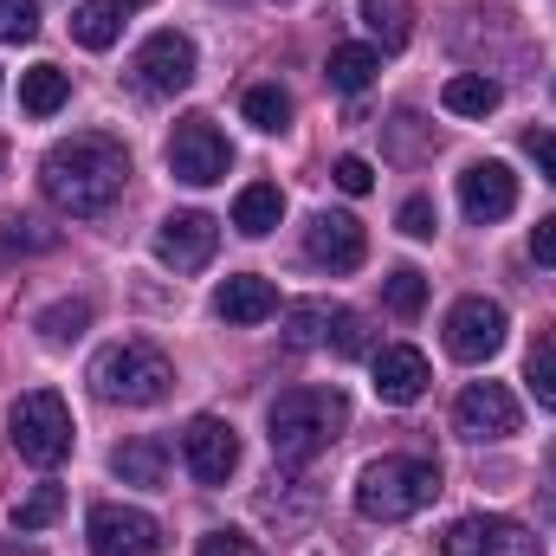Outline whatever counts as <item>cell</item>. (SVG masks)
Returning <instances> with one entry per match:
<instances>
[{
  "mask_svg": "<svg viewBox=\"0 0 556 556\" xmlns=\"http://www.w3.org/2000/svg\"><path fill=\"white\" fill-rule=\"evenodd\" d=\"M124 181H130V149L117 137H98V130L52 142L46 162H39L46 201H52L59 214H72V220H98V214L124 194Z\"/></svg>",
  "mask_w": 556,
  "mask_h": 556,
  "instance_id": "cell-1",
  "label": "cell"
},
{
  "mask_svg": "<svg viewBox=\"0 0 556 556\" xmlns=\"http://www.w3.org/2000/svg\"><path fill=\"white\" fill-rule=\"evenodd\" d=\"M350 427V395L343 389H285L266 415V440H273L278 466H311L337 433Z\"/></svg>",
  "mask_w": 556,
  "mask_h": 556,
  "instance_id": "cell-2",
  "label": "cell"
},
{
  "mask_svg": "<svg viewBox=\"0 0 556 556\" xmlns=\"http://www.w3.org/2000/svg\"><path fill=\"white\" fill-rule=\"evenodd\" d=\"M440 498V466L433 459H415V453H382L363 466L356 479V511L369 525H402Z\"/></svg>",
  "mask_w": 556,
  "mask_h": 556,
  "instance_id": "cell-3",
  "label": "cell"
},
{
  "mask_svg": "<svg viewBox=\"0 0 556 556\" xmlns=\"http://www.w3.org/2000/svg\"><path fill=\"white\" fill-rule=\"evenodd\" d=\"M91 389H98L104 402H124V408H155V402L175 389V363H168L155 343L124 337V343H111V350L91 363Z\"/></svg>",
  "mask_w": 556,
  "mask_h": 556,
  "instance_id": "cell-4",
  "label": "cell"
},
{
  "mask_svg": "<svg viewBox=\"0 0 556 556\" xmlns=\"http://www.w3.org/2000/svg\"><path fill=\"white\" fill-rule=\"evenodd\" d=\"M13 453L20 459H33V466H59L65 453H72V408H65V395H52V389H26L20 402H13Z\"/></svg>",
  "mask_w": 556,
  "mask_h": 556,
  "instance_id": "cell-5",
  "label": "cell"
},
{
  "mask_svg": "<svg viewBox=\"0 0 556 556\" xmlns=\"http://www.w3.org/2000/svg\"><path fill=\"white\" fill-rule=\"evenodd\" d=\"M227 168H233V149H227V137L207 117H181L175 124V137H168V175L175 181L214 188V181H227Z\"/></svg>",
  "mask_w": 556,
  "mask_h": 556,
  "instance_id": "cell-6",
  "label": "cell"
},
{
  "mask_svg": "<svg viewBox=\"0 0 556 556\" xmlns=\"http://www.w3.org/2000/svg\"><path fill=\"white\" fill-rule=\"evenodd\" d=\"M505 304H492V298H459L453 311H446V356H459V363H492L498 350H505Z\"/></svg>",
  "mask_w": 556,
  "mask_h": 556,
  "instance_id": "cell-7",
  "label": "cell"
},
{
  "mask_svg": "<svg viewBox=\"0 0 556 556\" xmlns=\"http://www.w3.org/2000/svg\"><path fill=\"white\" fill-rule=\"evenodd\" d=\"M181 459H188V472H194L201 485H227L233 466H240V433H233V420L194 415L181 427Z\"/></svg>",
  "mask_w": 556,
  "mask_h": 556,
  "instance_id": "cell-8",
  "label": "cell"
},
{
  "mask_svg": "<svg viewBox=\"0 0 556 556\" xmlns=\"http://www.w3.org/2000/svg\"><path fill=\"white\" fill-rule=\"evenodd\" d=\"M85 538H91V556H162V525L137 505H98Z\"/></svg>",
  "mask_w": 556,
  "mask_h": 556,
  "instance_id": "cell-9",
  "label": "cell"
},
{
  "mask_svg": "<svg viewBox=\"0 0 556 556\" xmlns=\"http://www.w3.org/2000/svg\"><path fill=\"white\" fill-rule=\"evenodd\" d=\"M130 72H137L142 91H155V98L188 91V85H194V39L175 33V26H168V33H149L137 46V65H130Z\"/></svg>",
  "mask_w": 556,
  "mask_h": 556,
  "instance_id": "cell-10",
  "label": "cell"
},
{
  "mask_svg": "<svg viewBox=\"0 0 556 556\" xmlns=\"http://www.w3.org/2000/svg\"><path fill=\"white\" fill-rule=\"evenodd\" d=\"M518 395L505 389V382H472V389H459V402H453V427L466 433V440H511L518 433Z\"/></svg>",
  "mask_w": 556,
  "mask_h": 556,
  "instance_id": "cell-11",
  "label": "cell"
},
{
  "mask_svg": "<svg viewBox=\"0 0 556 556\" xmlns=\"http://www.w3.org/2000/svg\"><path fill=\"white\" fill-rule=\"evenodd\" d=\"M440 556H538V538L518 518H459L440 538Z\"/></svg>",
  "mask_w": 556,
  "mask_h": 556,
  "instance_id": "cell-12",
  "label": "cell"
},
{
  "mask_svg": "<svg viewBox=\"0 0 556 556\" xmlns=\"http://www.w3.org/2000/svg\"><path fill=\"white\" fill-rule=\"evenodd\" d=\"M220 247V220L214 214H168L162 233H155V260L168 273H201Z\"/></svg>",
  "mask_w": 556,
  "mask_h": 556,
  "instance_id": "cell-13",
  "label": "cell"
},
{
  "mask_svg": "<svg viewBox=\"0 0 556 556\" xmlns=\"http://www.w3.org/2000/svg\"><path fill=\"white\" fill-rule=\"evenodd\" d=\"M363 253H369V240H363V220L356 214H317L304 227V260L324 266V273H356Z\"/></svg>",
  "mask_w": 556,
  "mask_h": 556,
  "instance_id": "cell-14",
  "label": "cell"
},
{
  "mask_svg": "<svg viewBox=\"0 0 556 556\" xmlns=\"http://www.w3.org/2000/svg\"><path fill=\"white\" fill-rule=\"evenodd\" d=\"M459 207H466V220H479V227L505 220V214L518 207V175H511L505 162H472V168L459 175Z\"/></svg>",
  "mask_w": 556,
  "mask_h": 556,
  "instance_id": "cell-15",
  "label": "cell"
},
{
  "mask_svg": "<svg viewBox=\"0 0 556 556\" xmlns=\"http://www.w3.org/2000/svg\"><path fill=\"white\" fill-rule=\"evenodd\" d=\"M376 395L389 402V408H408L427 395V382H433V369H427V356L408 350V343H389V350H376Z\"/></svg>",
  "mask_w": 556,
  "mask_h": 556,
  "instance_id": "cell-16",
  "label": "cell"
},
{
  "mask_svg": "<svg viewBox=\"0 0 556 556\" xmlns=\"http://www.w3.org/2000/svg\"><path fill=\"white\" fill-rule=\"evenodd\" d=\"M214 311L227 324H266V317H278V285L260 273H233L214 291Z\"/></svg>",
  "mask_w": 556,
  "mask_h": 556,
  "instance_id": "cell-17",
  "label": "cell"
},
{
  "mask_svg": "<svg viewBox=\"0 0 556 556\" xmlns=\"http://www.w3.org/2000/svg\"><path fill=\"white\" fill-rule=\"evenodd\" d=\"M278 220H285V194H278V181H247L240 201H233V227H240L247 240H266Z\"/></svg>",
  "mask_w": 556,
  "mask_h": 556,
  "instance_id": "cell-18",
  "label": "cell"
},
{
  "mask_svg": "<svg viewBox=\"0 0 556 556\" xmlns=\"http://www.w3.org/2000/svg\"><path fill=\"white\" fill-rule=\"evenodd\" d=\"M111 466H117V479L124 485H168V453H162V440H149V433H137V440H124L117 453H111Z\"/></svg>",
  "mask_w": 556,
  "mask_h": 556,
  "instance_id": "cell-19",
  "label": "cell"
},
{
  "mask_svg": "<svg viewBox=\"0 0 556 556\" xmlns=\"http://www.w3.org/2000/svg\"><path fill=\"white\" fill-rule=\"evenodd\" d=\"M376 72H382V52H376V46H337V52L324 59V78H330V91H343V98L369 91Z\"/></svg>",
  "mask_w": 556,
  "mask_h": 556,
  "instance_id": "cell-20",
  "label": "cell"
},
{
  "mask_svg": "<svg viewBox=\"0 0 556 556\" xmlns=\"http://www.w3.org/2000/svg\"><path fill=\"white\" fill-rule=\"evenodd\" d=\"M65 104H72V72H59V65L20 72V111H26V117H52V111H65Z\"/></svg>",
  "mask_w": 556,
  "mask_h": 556,
  "instance_id": "cell-21",
  "label": "cell"
},
{
  "mask_svg": "<svg viewBox=\"0 0 556 556\" xmlns=\"http://www.w3.org/2000/svg\"><path fill=\"white\" fill-rule=\"evenodd\" d=\"M440 104H446L453 117H492V111L505 104V91H498V78H485V72H453L446 91H440Z\"/></svg>",
  "mask_w": 556,
  "mask_h": 556,
  "instance_id": "cell-22",
  "label": "cell"
},
{
  "mask_svg": "<svg viewBox=\"0 0 556 556\" xmlns=\"http://www.w3.org/2000/svg\"><path fill=\"white\" fill-rule=\"evenodd\" d=\"M363 26L382 52H402L415 39V7L408 0H363Z\"/></svg>",
  "mask_w": 556,
  "mask_h": 556,
  "instance_id": "cell-23",
  "label": "cell"
},
{
  "mask_svg": "<svg viewBox=\"0 0 556 556\" xmlns=\"http://www.w3.org/2000/svg\"><path fill=\"white\" fill-rule=\"evenodd\" d=\"M117 33H124V7H117V0H85V7L72 13V39L91 46V52H111Z\"/></svg>",
  "mask_w": 556,
  "mask_h": 556,
  "instance_id": "cell-24",
  "label": "cell"
},
{
  "mask_svg": "<svg viewBox=\"0 0 556 556\" xmlns=\"http://www.w3.org/2000/svg\"><path fill=\"white\" fill-rule=\"evenodd\" d=\"M330 324H337V304H324V298L291 304L285 311V343L291 350H317V343H330Z\"/></svg>",
  "mask_w": 556,
  "mask_h": 556,
  "instance_id": "cell-25",
  "label": "cell"
},
{
  "mask_svg": "<svg viewBox=\"0 0 556 556\" xmlns=\"http://www.w3.org/2000/svg\"><path fill=\"white\" fill-rule=\"evenodd\" d=\"M33 330H39L46 343H78V337L91 330V304H85V298H59V304H46V311L33 317Z\"/></svg>",
  "mask_w": 556,
  "mask_h": 556,
  "instance_id": "cell-26",
  "label": "cell"
},
{
  "mask_svg": "<svg viewBox=\"0 0 556 556\" xmlns=\"http://www.w3.org/2000/svg\"><path fill=\"white\" fill-rule=\"evenodd\" d=\"M525 382H531V395H538L544 408H556V324L531 337V356H525Z\"/></svg>",
  "mask_w": 556,
  "mask_h": 556,
  "instance_id": "cell-27",
  "label": "cell"
},
{
  "mask_svg": "<svg viewBox=\"0 0 556 556\" xmlns=\"http://www.w3.org/2000/svg\"><path fill=\"white\" fill-rule=\"evenodd\" d=\"M247 124L266 130V137H278V130L291 124V98H285L278 85H253V91H247Z\"/></svg>",
  "mask_w": 556,
  "mask_h": 556,
  "instance_id": "cell-28",
  "label": "cell"
},
{
  "mask_svg": "<svg viewBox=\"0 0 556 556\" xmlns=\"http://www.w3.org/2000/svg\"><path fill=\"white\" fill-rule=\"evenodd\" d=\"M382 304L395 311V317H420V304H427V278L415 266H395V273L382 278Z\"/></svg>",
  "mask_w": 556,
  "mask_h": 556,
  "instance_id": "cell-29",
  "label": "cell"
},
{
  "mask_svg": "<svg viewBox=\"0 0 556 556\" xmlns=\"http://www.w3.org/2000/svg\"><path fill=\"white\" fill-rule=\"evenodd\" d=\"M59 511H65V492H59V485H33V492L13 505V531H46Z\"/></svg>",
  "mask_w": 556,
  "mask_h": 556,
  "instance_id": "cell-30",
  "label": "cell"
},
{
  "mask_svg": "<svg viewBox=\"0 0 556 556\" xmlns=\"http://www.w3.org/2000/svg\"><path fill=\"white\" fill-rule=\"evenodd\" d=\"M0 39L7 46L39 39V0H0Z\"/></svg>",
  "mask_w": 556,
  "mask_h": 556,
  "instance_id": "cell-31",
  "label": "cell"
},
{
  "mask_svg": "<svg viewBox=\"0 0 556 556\" xmlns=\"http://www.w3.org/2000/svg\"><path fill=\"white\" fill-rule=\"evenodd\" d=\"M330 350H337V356H363V350H369V324H363L356 311H337V324H330Z\"/></svg>",
  "mask_w": 556,
  "mask_h": 556,
  "instance_id": "cell-32",
  "label": "cell"
},
{
  "mask_svg": "<svg viewBox=\"0 0 556 556\" xmlns=\"http://www.w3.org/2000/svg\"><path fill=\"white\" fill-rule=\"evenodd\" d=\"M194 556H266L247 531H207L201 544H194Z\"/></svg>",
  "mask_w": 556,
  "mask_h": 556,
  "instance_id": "cell-33",
  "label": "cell"
},
{
  "mask_svg": "<svg viewBox=\"0 0 556 556\" xmlns=\"http://www.w3.org/2000/svg\"><path fill=\"white\" fill-rule=\"evenodd\" d=\"M330 181H337L343 194H369V188H376V168H369L363 155H337V168H330Z\"/></svg>",
  "mask_w": 556,
  "mask_h": 556,
  "instance_id": "cell-34",
  "label": "cell"
},
{
  "mask_svg": "<svg viewBox=\"0 0 556 556\" xmlns=\"http://www.w3.org/2000/svg\"><path fill=\"white\" fill-rule=\"evenodd\" d=\"M433 227H440L433 201H427V194H408V201H402V233H408V240H433Z\"/></svg>",
  "mask_w": 556,
  "mask_h": 556,
  "instance_id": "cell-35",
  "label": "cell"
},
{
  "mask_svg": "<svg viewBox=\"0 0 556 556\" xmlns=\"http://www.w3.org/2000/svg\"><path fill=\"white\" fill-rule=\"evenodd\" d=\"M46 247H52V233L39 220H20V214L7 220V253H46Z\"/></svg>",
  "mask_w": 556,
  "mask_h": 556,
  "instance_id": "cell-36",
  "label": "cell"
},
{
  "mask_svg": "<svg viewBox=\"0 0 556 556\" xmlns=\"http://www.w3.org/2000/svg\"><path fill=\"white\" fill-rule=\"evenodd\" d=\"M525 149H531V162L556 181V130H525Z\"/></svg>",
  "mask_w": 556,
  "mask_h": 556,
  "instance_id": "cell-37",
  "label": "cell"
},
{
  "mask_svg": "<svg viewBox=\"0 0 556 556\" xmlns=\"http://www.w3.org/2000/svg\"><path fill=\"white\" fill-rule=\"evenodd\" d=\"M531 260H538V266H556V214L531 227Z\"/></svg>",
  "mask_w": 556,
  "mask_h": 556,
  "instance_id": "cell-38",
  "label": "cell"
},
{
  "mask_svg": "<svg viewBox=\"0 0 556 556\" xmlns=\"http://www.w3.org/2000/svg\"><path fill=\"white\" fill-rule=\"evenodd\" d=\"M117 7H124V13H130V7H149V0H117Z\"/></svg>",
  "mask_w": 556,
  "mask_h": 556,
  "instance_id": "cell-39",
  "label": "cell"
},
{
  "mask_svg": "<svg viewBox=\"0 0 556 556\" xmlns=\"http://www.w3.org/2000/svg\"><path fill=\"white\" fill-rule=\"evenodd\" d=\"M0 175H7V142H0Z\"/></svg>",
  "mask_w": 556,
  "mask_h": 556,
  "instance_id": "cell-40",
  "label": "cell"
}]
</instances>
